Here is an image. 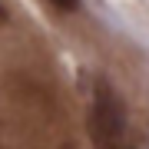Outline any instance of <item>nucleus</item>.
<instances>
[{"label":"nucleus","mask_w":149,"mask_h":149,"mask_svg":"<svg viewBox=\"0 0 149 149\" xmlns=\"http://www.w3.org/2000/svg\"><path fill=\"white\" fill-rule=\"evenodd\" d=\"M3 17H7V13H3V7H0V20H3Z\"/></svg>","instance_id":"nucleus-3"},{"label":"nucleus","mask_w":149,"mask_h":149,"mask_svg":"<svg viewBox=\"0 0 149 149\" xmlns=\"http://www.w3.org/2000/svg\"><path fill=\"white\" fill-rule=\"evenodd\" d=\"M50 3H53L56 10H63V13H73L76 7H80V0H50Z\"/></svg>","instance_id":"nucleus-2"},{"label":"nucleus","mask_w":149,"mask_h":149,"mask_svg":"<svg viewBox=\"0 0 149 149\" xmlns=\"http://www.w3.org/2000/svg\"><path fill=\"white\" fill-rule=\"evenodd\" d=\"M90 143L93 149H136L126 136V106L109 80L96 76L90 106Z\"/></svg>","instance_id":"nucleus-1"}]
</instances>
